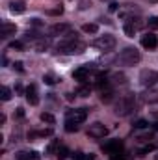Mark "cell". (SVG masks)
<instances>
[{"mask_svg": "<svg viewBox=\"0 0 158 160\" xmlns=\"http://www.w3.org/2000/svg\"><path fill=\"white\" fill-rule=\"evenodd\" d=\"M86 50V43H82L77 32H69L63 39L56 45V54H65V56H73L80 54Z\"/></svg>", "mask_w": 158, "mask_h": 160, "instance_id": "obj_1", "label": "cell"}, {"mask_svg": "<svg viewBox=\"0 0 158 160\" xmlns=\"http://www.w3.org/2000/svg\"><path fill=\"white\" fill-rule=\"evenodd\" d=\"M136 93H125V95H121L117 101H116V104H114V114L119 116V118H126V116H130V114H134L136 112Z\"/></svg>", "mask_w": 158, "mask_h": 160, "instance_id": "obj_2", "label": "cell"}, {"mask_svg": "<svg viewBox=\"0 0 158 160\" xmlns=\"http://www.w3.org/2000/svg\"><path fill=\"white\" fill-rule=\"evenodd\" d=\"M140 60H141V54H140V50H138L136 47H126V48H123L117 56V63L125 65V67L136 65V63H140Z\"/></svg>", "mask_w": 158, "mask_h": 160, "instance_id": "obj_3", "label": "cell"}, {"mask_svg": "<svg viewBox=\"0 0 158 160\" xmlns=\"http://www.w3.org/2000/svg\"><path fill=\"white\" fill-rule=\"evenodd\" d=\"M117 45V39L112 36V34H104V36H99L97 39L93 41V47L97 50H102V52H110L114 47Z\"/></svg>", "mask_w": 158, "mask_h": 160, "instance_id": "obj_4", "label": "cell"}, {"mask_svg": "<svg viewBox=\"0 0 158 160\" xmlns=\"http://www.w3.org/2000/svg\"><path fill=\"white\" fill-rule=\"evenodd\" d=\"M140 84L143 86V88H155V84L158 82V73L155 69H143L141 73H140Z\"/></svg>", "mask_w": 158, "mask_h": 160, "instance_id": "obj_5", "label": "cell"}, {"mask_svg": "<svg viewBox=\"0 0 158 160\" xmlns=\"http://www.w3.org/2000/svg\"><path fill=\"white\" fill-rule=\"evenodd\" d=\"M141 26H143V21H141L140 17H132V19H126V21H125L123 30H125V34H126L128 38H134V36L141 30Z\"/></svg>", "mask_w": 158, "mask_h": 160, "instance_id": "obj_6", "label": "cell"}, {"mask_svg": "<svg viewBox=\"0 0 158 160\" xmlns=\"http://www.w3.org/2000/svg\"><path fill=\"white\" fill-rule=\"evenodd\" d=\"M106 155H117L121 153L123 149H125V143H123V140H119V138H112V140H108V142H104L102 143V147H101Z\"/></svg>", "mask_w": 158, "mask_h": 160, "instance_id": "obj_7", "label": "cell"}, {"mask_svg": "<svg viewBox=\"0 0 158 160\" xmlns=\"http://www.w3.org/2000/svg\"><path fill=\"white\" fill-rule=\"evenodd\" d=\"M69 32H73V26L69 22H56L48 28V38H58V36H67Z\"/></svg>", "mask_w": 158, "mask_h": 160, "instance_id": "obj_8", "label": "cell"}, {"mask_svg": "<svg viewBox=\"0 0 158 160\" xmlns=\"http://www.w3.org/2000/svg\"><path fill=\"white\" fill-rule=\"evenodd\" d=\"M140 15H141V9H140L138 6H134V4H123V6L119 8V17H121L123 21L132 19V17H140Z\"/></svg>", "mask_w": 158, "mask_h": 160, "instance_id": "obj_9", "label": "cell"}, {"mask_svg": "<svg viewBox=\"0 0 158 160\" xmlns=\"http://www.w3.org/2000/svg\"><path fill=\"white\" fill-rule=\"evenodd\" d=\"M87 118V108H75V110H67L65 114V121H71V123H84Z\"/></svg>", "mask_w": 158, "mask_h": 160, "instance_id": "obj_10", "label": "cell"}, {"mask_svg": "<svg viewBox=\"0 0 158 160\" xmlns=\"http://www.w3.org/2000/svg\"><path fill=\"white\" fill-rule=\"evenodd\" d=\"M87 136H91V138H95V140H101V138L108 136V127H104L102 123L95 121V123L89 125V128H87Z\"/></svg>", "mask_w": 158, "mask_h": 160, "instance_id": "obj_11", "label": "cell"}, {"mask_svg": "<svg viewBox=\"0 0 158 160\" xmlns=\"http://www.w3.org/2000/svg\"><path fill=\"white\" fill-rule=\"evenodd\" d=\"M141 47L145 50H156L158 48V36L155 32H149V34L141 36Z\"/></svg>", "mask_w": 158, "mask_h": 160, "instance_id": "obj_12", "label": "cell"}, {"mask_svg": "<svg viewBox=\"0 0 158 160\" xmlns=\"http://www.w3.org/2000/svg\"><path fill=\"white\" fill-rule=\"evenodd\" d=\"M140 99L145 102V104H158V88H147Z\"/></svg>", "mask_w": 158, "mask_h": 160, "instance_id": "obj_13", "label": "cell"}, {"mask_svg": "<svg viewBox=\"0 0 158 160\" xmlns=\"http://www.w3.org/2000/svg\"><path fill=\"white\" fill-rule=\"evenodd\" d=\"M26 101L32 104V106H36V104H39V95H37V88H36V84H30L28 88H26Z\"/></svg>", "mask_w": 158, "mask_h": 160, "instance_id": "obj_14", "label": "cell"}, {"mask_svg": "<svg viewBox=\"0 0 158 160\" xmlns=\"http://www.w3.org/2000/svg\"><path fill=\"white\" fill-rule=\"evenodd\" d=\"M87 77H89V67H87V65H82V67H78V69L73 71V78L78 80L80 84H84V82L87 80Z\"/></svg>", "mask_w": 158, "mask_h": 160, "instance_id": "obj_15", "label": "cell"}, {"mask_svg": "<svg viewBox=\"0 0 158 160\" xmlns=\"http://www.w3.org/2000/svg\"><path fill=\"white\" fill-rule=\"evenodd\" d=\"M15 32H17V26L15 24H11V22H7V21H4L2 22V39H7L9 36H15Z\"/></svg>", "mask_w": 158, "mask_h": 160, "instance_id": "obj_16", "label": "cell"}, {"mask_svg": "<svg viewBox=\"0 0 158 160\" xmlns=\"http://www.w3.org/2000/svg\"><path fill=\"white\" fill-rule=\"evenodd\" d=\"M101 101L104 102V104H110L112 101H114V88L112 86H108V88H104V89H101Z\"/></svg>", "mask_w": 158, "mask_h": 160, "instance_id": "obj_17", "label": "cell"}, {"mask_svg": "<svg viewBox=\"0 0 158 160\" xmlns=\"http://www.w3.org/2000/svg\"><path fill=\"white\" fill-rule=\"evenodd\" d=\"M9 11H11V13L21 15V13H24V11H26V6H24V2L13 0V2H9Z\"/></svg>", "mask_w": 158, "mask_h": 160, "instance_id": "obj_18", "label": "cell"}, {"mask_svg": "<svg viewBox=\"0 0 158 160\" xmlns=\"http://www.w3.org/2000/svg\"><path fill=\"white\" fill-rule=\"evenodd\" d=\"M36 45V50H39V52H45L48 47H50V38H45V36H41L39 39L34 43Z\"/></svg>", "mask_w": 158, "mask_h": 160, "instance_id": "obj_19", "label": "cell"}, {"mask_svg": "<svg viewBox=\"0 0 158 160\" xmlns=\"http://www.w3.org/2000/svg\"><path fill=\"white\" fill-rule=\"evenodd\" d=\"M47 136H52V128H43V130H34L28 134V140H34V138H47Z\"/></svg>", "mask_w": 158, "mask_h": 160, "instance_id": "obj_20", "label": "cell"}, {"mask_svg": "<svg viewBox=\"0 0 158 160\" xmlns=\"http://www.w3.org/2000/svg\"><path fill=\"white\" fill-rule=\"evenodd\" d=\"M58 149H60V142H58V140H52V142L47 145V155H56Z\"/></svg>", "mask_w": 158, "mask_h": 160, "instance_id": "obj_21", "label": "cell"}, {"mask_svg": "<svg viewBox=\"0 0 158 160\" xmlns=\"http://www.w3.org/2000/svg\"><path fill=\"white\" fill-rule=\"evenodd\" d=\"M0 99H2L4 102H7V101L11 99V89H9L7 86H2V88H0Z\"/></svg>", "mask_w": 158, "mask_h": 160, "instance_id": "obj_22", "label": "cell"}, {"mask_svg": "<svg viewBox=\"0 0 158 160\" xmlns=\"http://www.w3.org/2000/svg\"><path fill=\"white\" fill-rule=\"evenodd\" d=\"M82 30H84L86 34H97L99 24H95V22H87V24H84V26H82Z\"/></svg>", "mask_w": 158, "mask_h": 160, "instance_id": "obj_23", "label": "cell"}, {"mask_svg": "<svg viewBox=\"0 0 158 160\" xmlns=\"http://www.w3.org/2000/svg\"><path fill=\"white\" fill-rule=\"evenodd\" d=\"M89 93H91V86H84L82 84L78 89H77V95H80V97H87Z\"/></svg>", "mask_w": 158, "mask_h": 160, "instance_id": "obj_24", "label": "cell"}, {"mask_svg": "<svg viewBox=\"0 0 158 160\" xmlns=\"http://www.w3.org/2000/svg\"><path fill=\"white\" fill-rule=\"evenodd\" d=\"M149 151H155V145H145V147L138 149V151H136V157H145Z\"/></svg>", "mask_w": 158, "mask_h": 160, "instance_id": "obj_25", "label": "cell"}, {"mask_svg": "<svg viewBox=\"0 0 158 160\" xmlns=\"http://www.w3.org/2000/svg\"><path fill=\"white\" fill-rule=\"evenodd\" d=\"M80 125H77V123H71V121H65V130L67 132H78Z\"/></svg>", "mask_w": 158, "mask_h": 160, "instance_id": "obj_26", "label": "cell"}, {"mask_svg": "<svg viewBox=\"0 0 158 160\" xmlns=\"http://www.w3.org/2000/svg\"><path fill=\"white\" fill-rule=\"evenodd\" d=\"M41 121H45V123H48V125H54V116L52 114H48V112H43L41 114Z\"/></svg>", "mask_w": 158, "mask_h": 160, "instance_id": "obj_27", "label": "cell"}, {"mask_svg": "<svg viewBox=\"0 0 158 160\" xmlns=\"http://www.w3.org/2000/svg\"><path fill=\"white\" fill-rule=\"evenodd\" d=\"M56 157H58L60 160L67 158V157H69V149H67V147H60V149H58V153H56Z\"/></svg>", "mask_w": 158, "mask_h": 160, "instance_id": "obj_28", "label": "cell"}, {"mask_svg": "<svg viewBox=\"0 0 158 160\" xmlns=\"http://www.w3.org/2000/svg\"><path fill=\"white\" fill-rule=\"evenodd\" d=\"M47 13H48V15H62V13H63V6L60 4V6H56V8H52V9H47Z\"/></svg>", "mask_w": 158, "mask_h": 160, "instance_id": "obj_29", "label": "cell"}, {"mask_svg": "<svg viewBox=\"0 0 158 160\" xmlns=\"http://www.w3.org/2000/svg\"><path fill=\"white\" fill-rule=\"evenodd\" d=\"M9 48H15V50H24V41H11V43H9Z\"/></svg>", "mask_w": 158, "mask_h": 160, "instance_id": "obj_30", "label": "cell"}, {"mask_svg": "<svg viewBox=\"0 0 158 160\" xmlns=\"http://www.w3.org/2000/svg\"><path fill=\"white\" fill-rule=\"evenodd\" d=\"M132 127H134V128H147V127H149V123H147L145 119H138V121H134V123H132Z\"/></svg>", "mask_w": 158, "mask_h": 160, "instance_id": "obj_31", "label": "cell"}, {"mask_svg": "<svg viewBox=\"0 0 158 160\" xmlns=\"http://www.w3.org/2000/svg\"><path fill=\"white\" fill-rule=\"evenodd\" d=\"M43 80H45V84H48V86H54V84L58 82V78H56L54 75H45V77H43Z\"/></svg>", "mask_w": 158, "mask_h": 160, "instance_id": "obj_32", "label": "cell"}, {"mask_svg": "<svg viewBox=\"0 0 158 160\" xmlns=\"http://www.w3.org/2000/svg\"><path fill=\"white\" fill-rule=\"evenodd\" d=\"M147 24H149V28H153V30H158V17H149Z\"/></svg>", "mask_w": 158, "mask_h": 160, "instance_id": "obj_33", "label": "cell"}, {"mask_svg": "<svg viewBox=\"0 0 158 160\" xmlns=\"http://www.w3.org/2000/svg\"><path fill=\"white\" fill-rule=\"evenodd\" d=\"M126 158H128V155H126L125 151H121L117 155H112V157H110V160H126Z\"/></svg>", "mask_w": 158, "mask_h": 160, "instance_id": "obj_34", "label": "cell"}, {"mask_svg": "<svg viewBox=\"0 0 158 160\" xmlns=\"http://www.w3.org/2000/svg\"><path fill=\"white\" fill-rule=\"evenodd\" d=\"M13 69H15V71H19V73H24V67H22V63H21V62H15V63H13Z\"/></svg>", "mask_w": 158, "mask_h": 160, "instance_id": "obj_35", "label": "cell"}, {"mask_svg": "<svg viewBox=\"0 0 158 160\" xmlns=\"http://www.w3.org/2000/svg\"><path fill=\"white\" fill-rule=\"evenodd\" d=\"M73 158L75 160H86V155L80 153V151H77V153H73Z\"/></svg>", "mask_w": 158, "mask_h": 160, "instance_id": "obj_36", "label": "cell"}, {"mask_svg": "<svg viewBox=\"0 0 158 160\" xmlns=\"http://www.w3.org/2000/svg\"><path fill=\"white\" fill-rule=\"evenodd\" d=\"M119 8H121V6H119V4H116V2H112V4L108 6V9H110V11H119Z\"/></svg>", "mask_w": 158, "mask_h": 160, "instance_id": "obj_37", "label": "cell"}, {"mask_svg": "<svg viewBox=\"0 0 158 160\" xmlns=\"http://www.w3.org/2000/svg\"><path fill=\"white\" fill-rule=\"evenodd\" d=\"M15 91H17L19 95H22V93H26V89H24V88H22L21 84H17V86H15Z\"/></svg>", "mask_w": 158, "mask_h": 160, "instance_id": "obj_38", "label": "cell"}, {"mask_svg": "<svg viewBox=\"0 0 158 160\" xmlns=\"http://www.w3.org/2000/svg\"><path fill=\"white\" fill-rule=\"evenodd\" d=\"M28 155H30V160H39V153H36V151H32Z\"/></svg>", "mask_w": 158, "mask_h": 160, "instance_id": "obj_39", "label": "cell"}, {"mask_svg": "<svg viewBox=\"0 0 158 160\" xmlns=\"http://www.w3.org/2000/svg\"><path fill=\"white\" fill-rule=\"evenodd\" d=\"M15 114H17V118H24V110H22V108H17Z\"/></svg>", "mask_w": 158, "mask_h": 160, "instance_id": "obj_40", "label": "cell"}, {"mask_svg": "<svg viewBox=\"0 0 158 160\" xmlns=\"http://www.w3.org/2000/svg\"><path fill=\"white\" fill-rule=\"evenodd\" d=\"M87 4H89L87 0H82V4H80V9H86V8H87Z\"/></svg>", "mask_w": 158, "mask_h": 160, "instance_id": "obj_41", "label": "cell"}, {"mask_svg": "<svg viewBox=\"0 0 158 160\" xmlns=\"http://www.w3.org/2000/svg\"><path fill=\"white\" fill-rule=\"evenodd\" d=\"M32 26H41L39 19H32Z\"/></svg>", "mask_w": 158, "mask_h": 160, "instance_id": "obj_42", "label": "cell"}, {"mask_svg": "<svg viewBox=\"0 0 158 160\" xmlns=\"http://www.w3.org/2000/svg\"><path fill=\"white\" fill-rule=\"evenodd\" d=\"M93 158H95V157H93L91 153H89V155H86V160H93Z\"/></svg>", "mask_w": 158, "mask_h": 160, "instance_id": "obj_43", "label": "cell"}, {"mask_svg": "<svg viewBox=\"0 0 158 160\" xmlns=\"http://www.w3.org/2000/svg\"><path fill=\"white\" fill-rule=\"evenodd\" d=\"M153 128H155V130H156V132H158V121H156V123H155V125H153Z\"/></svg>", "mask_w": 158, "mask_h": 160, "instance_id": "obj_44", "label": "cell"}, {"mask_svg": "<svg viewBox=\"0 0 158 160\" xmlns=\"http://www.w3.org/2000/svg\"><path fill=\"white\" fill-rule=\"evenodd\" d=\"M153 116H155V118H156V119H158V112H155V114H153Z\"/></svg>", "mask_w": 158, "mask_h": 160, "instance_id": "obj_45", "label": "cell"}, {"mask_svg": "<svg viewBox=\"0 0 158 160\" xmlns=\"http://www.w3.org/2000/svg\"><path fill=\"white\" fill-rule=\"evenodd\" d=\"M155 160H158V153H156V155H155Z\"/></svg>", "mask_w": 158, "mask_h": 160, "instance_id": "obj_46", "label": "cell"}]
</instances>
